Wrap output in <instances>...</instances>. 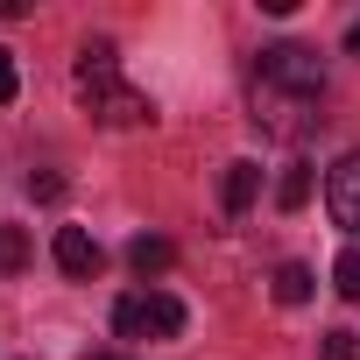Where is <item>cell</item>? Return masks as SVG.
Segmentation results:
<instances>
[{"label":"cell","mask_w":360,"mask_h":360,"mask_svg":"<svg viewBox=\"0 0 360 360\" xmlns=\"http://www.w3.org/2000/svg\"><path fill=\"white\" fill-rule=\"evenodd\" d=\"M29 262V233L22 226H0V269H22Z\"/></svg>","instance_id":"cell-12"},{"label":"cell","mask_w":360,"mask_h":360,"mask_svg":"<svg viewBox=\"0 0 360 360\" xmlns=\"http://www.w3.org/2000/svg\"><path fill=\"white\" fill-rule=\"evenodd\" d=\"M311 290H318V276L304 262H283L276 269V304H311Z\"/></svg>","instance_id":"cell-8"},{"label":"cell","mask_w":360,"mask_h":360,"mask_svg":"<svg viewBox=\"0 0 360 360\" xmlns=\"http://www.w3.org/2000/svg\"><path fill=\"white\" fill-rule=\"evenodd\" d=\"M57 269L64 276H99V240L85 226H57Z\"/></svg>","instance_id":"cell-5"},{"label":"cell","mask_w":360,"mask_h":360,"mask_svg":"<svg viewBox=\"0 0 360 360\" xmlns=\"http://www.w3.org/2000/svg\"><path fill=\"white\" fill-rule=\"evenodd\" d=\"M169 262H176V248H169V240H155V233H141V240L127 248V269H134L141 283H148V276H169Z\"/></svg>","instance_id":"cell-7"},{"label":"cell","mask_w":360,"mask_h":360,"mask_svg":"<svg viewBox=\"0 0 360 360\" xmlns=\"http://www.w3.org/2000/svg\"><path fill=\"white\" fill-rule=\"evenodd\" d=\"M71 78H78V99H85V113H92L99 127H141V120H155L148 92H134V85L120 78V57H113V43H85Z\"/></svg>","instance_id":"cell-2"},{"label":"cell","mask_w":360,"mask_h":360,"mask_svg":"<svg viewBox=\"0 0 360 360\" xmlns=\"http://www.w3.org/2000/svg\"><path fill=\"white\" fill-rule=\"evenodd\" d=\"M318 360H360V339H353L346 325H332V332L318 339Z\"/></svg>","instance_id":"cell-10"},{"label":"cell","mask_w":360,"mask_h":360,"mask_svg":"<svg viewBox=\"0 0 360 360\" xmlns=\"http://www.w3.org/2000/svg\"><path fill=\"white\" fill-rule=\"evenodd\" d=\"M92 360H127V353H92Z\"/></svg>","instance_id":"cell-16"},{"label":"cell","mask_w":360,"mask_h":360,"mask_svg":"<svg viewBox=\"0 0 360 360\" xmlns=\"http://www.w3.org/2000/svg\"><path fill=\"white\" fill-rule=\"evenodd\" d=\"M325 198H332V219L346 226V233H360V148L332 169V184H325Z\"/></svg>","instance_id":"cell-4"},{"label":"cell","mask_w":360,"mask_h":360,"mask_svg":"<svg viewBox=\"0 0 360 360\" xmlns=\"http://www.w3.org/2000/svg\"><path fill=\"white\" fill-rule=\"evenodd\" d=\"M304 198H311V162H290V169L276 176V205H283V212H304Z\"/></svg>","instance_id":"cell-9"},{"label":"cell","mask_w":360,"mask_h":360,"mask_svg":"<svg viewBox=\"0 0 360 360\" xmlns=\"http://www.w3.org/2000/svg\"><path fill=\"white\" fill-rule=\"evenodd\" d=\"M325 106V57L304 43H276L255 64V127L276 141H304Z\"/></svg>","instance_id":"cell-1"},{"label":"cell","mask_w":360,"mask_h":360,"mask_svg":"<svg viewBox=\"0 0 360 360\" xmlns=\"http://www.w3.org/2000/svg\"><path fill=\"white\" fill-rule=\"evenodd\" d=\"M255 191H262V169H255V162H226L219 205H226V212H248V205H255Z\"/></svg>","instance_id":"cell-6"},{"label":"cell","mask_w":360,"mask_h":360,"mask_svg":"<svg viewBox=\"0 0 360 360\" xmlns=\"http://www.w3.org/2000/svg\"><path fill=\"white\" fill-rule=\"evenodd\" d=\"M29 198H36V205H57V198H64V176H57V169H29Z\"/></svg>","instance_id":"cell-13"},{"label":"cell","mask_w":360,"mask_h":360,"mask_svg":"<svg viewBox=\"0 0 360 360\" xmlns=\"http://www.w3.org/2000/svg\"><path fill=\"white\" fill-rule=\"evenodd\" d=\"M332 283H339V297H353V304H360V248H346V255L332 262Z\"/></svg>","instance_id":"cell-11"},{"label":"cell","mask_w":360,"mask_h":360,"mask_svg":"<svg viewBox=\"0 0 360 360\" xmlns=\"http://www.w3.org/2000/svg\"><path fill=\"white\" fill-rule=\"evenodd\" d=\"M15 99V50H0V106Z\"/></svg>","instance_id":"cell-14"},{"label":"cell","mask_w":360,"mask_h":360,"mask_svg":"<svg viewBox=\"0 0 360 360\" xmlns=\"http://www.w3.org/2000/svg\"><path fill=\"white\" fill-rule=\"evenodd\" d=\"M346 50H353V57H360V22H353V29H346Z\"/></svg>","instance_id":"cell-15"},{"label":"cell","mask_w":360,"mask_h":360,"mask_svg":"<svg viewBox=\"0 0 360 360\" xmlns=\"http://www.w3.org/2000/svg\"><path fill=\"white\" fill-rule=\"evenodd\" d=\"M113 332L120 339H176L184 332V304H176L169 290H127L120 304H113Z\"/></svg>","instance_id":"cell-3"}]
</instances>
